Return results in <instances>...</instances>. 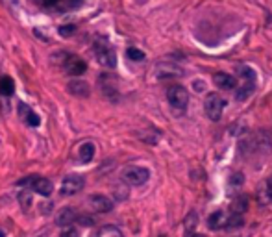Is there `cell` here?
<instances>
[{
	"label": "cell",
	"mask_w": 272,
	"mask_h": 237,
	"mask_svg": "<svg viewBox=\"0 0 272 237\" xmlns=\"http://www.w3.org/2000/svg\"><path fill=\"white\" fill-rule=\"evenodd\" d=\"M87 204H89V208L93 209V211H97V213H109L113 209V202L106 195L89 196Z\"/></svg>",
	"instance_id": "obj_9"
},
{
	"label": "cell",
	"mask_w": 272,
	"mask_h": 237,
	"mask_svg": "<svg viewBox=\"0 0 272 237\" xmlns=\"http://www.w3.org/2000/svg\"><path fill=\"white\" fill-rule=\"evenodd\" d=\"M246 208H248V202H246V198H244V196H237V198L233 200V204H231V211L241 213V215L246 211Z\"/></svg>",
	"instance_id": "obj_19"
},
{
	"label": "cell",
	"mask_w": 272,
	"mask_h": 237,
	"mask_svg": "<svg viewBox=\"0 0 272 237\" xmlns=\"http://www.w3.org/2000/svg\"><path fill=\"white\" fill-rule=\"evenodd\" d=\"M224 98L217 93H210L206 97V102H204V110H206V115L211 118V120H218L222 117V112H224Z\"/></svg>",
	"instance_id": "obj_4"
},
{
	"label": "cell",
	"mask_w": 272,
	"mask_h": 237,
	"mask_svg": "<svg viewBox=\"0 0 272 237\" xmlns=\"http://www.w3.org/2000/svg\"><path fill=\"white\" fill-rule=\"evenodd\" d=\"M230 183L231 185H241V183H243V175H241V173H235V175L231 176Z\"/></svg>",
	"instance_id": "obj_25"
},
{
	"label": "cell",
	"mask_w": 272,
	"mask_h": 237,
	"mask_svg": "<svg viewBox=\"0 0 272 237\" xmlns=\"http://www.w3.org/2000/svg\"><path fill=\"white\" fill-rule=\"evenodd\" d=\"M95 143H91V141H85L80 145L78 148V160L82 161V163H89L93 158H95Z\"/></svg>",
	"instance_id": "obj_13"
},
{
	"label": "cell",
	"mask_w": 272,
	"mask_h": 237,
	"mask_svg": "<svg viewBox=\"0 0 272 237\" xmlns=\"http://www.w3.org/2000/svg\"><path fill=\"white\" fill-rule=\"evenodd\" d=\"M19 185H28L34 193H37V195L41 196H50L52 191H54L52 181H50L49 178H43V176H28V178L19 181Z\"/></svg>",
	"instance_id": "obj_2"
},
{
	"label": "cell",
	"mask_w": 272,
	"mask_h": 237,
	"mask_svg": "<svg viewBox=\"0 0 272 237\" xmlns=\"http://www.w3.org/2000/svg\"><path fill=\"white\" fill-rule=\"evenodd\" d=\"M19 200H21V206L24 209L32 208V204H34V200H32V193H30V191H22L21 195H19Z\"/></svg>",
	"instance_id": "obj_22"
},
{
	"label": "cell",
	"mask_w": 272,
	"mask_h": 237,
	"mask_svg": "<svg viewBox=\"0 0 272 237\" xmlns=\"http://www.w3.org/2000/svg\"><path fill=\"white\" fill-rule=\"evenodd\" d=\"M148 178H150V171L145 167H137V165L124 169V173H122V180L133 187H139L143 183H147Z\"/></svg>",
	"instance_id": "obj_3"
},
{
	"label": "cell",
	"mask_w": 272,
	"mask_h": 237,
	"mask_svg": "<svg viewBox=\"0 0 272 237\" xmlns=\"http://www.w3.org/2000/svg\"><path fill=\"white\" fill-rule=\"evenodd\" d=\"M63 69H65V72L67 74H70V76H80V74H84L85 70H87V63L82 59V58L78 56H65V59H63Z\"/></svg>",
	"instance_id": "obj_7"
},
{
	"label": "cell",
	"mask_w": 272,
	"mask_h": 237,
	"mask_svg": "<svg viewBox=\"0 0 272 237\" xmlns=\"http://www.w3.org/2000/svg\"><path fill=\"white\" fill-rule=\"evenodd\" d=\"M57 34L61 35V37H70V35L76 34V26L74 24H63L57 28Z\"/></svg>",
	"instance_id": "obj_21"
},
{
	"label": "cell",
	"mask_w": 272,
	"mask_h": 237,
	"mask_svg": "<svg viewBox=\"0 0 272 237\" xmlns=\"http://www.w3.org/2000/svg\"><path fill=\"white\" fill-rule=\"evenodd\" d=\"M156 76L158 78H178V76H183V69L180 65L176 63H170V61H163L156 67Z\"/></svg>",
	"instance_id": "obj_8"
},
{
	"label": "cell",
	"mask_w": 272,
	"mask_h": 237,
	"mask_svg": "<svg viewBox=\"0 0 272 237\" xmlns=\"http://www.w3.org/2000/svg\"><path fill=\"white\" fill-rule=\"evenodd\" d=\"M80 4H82V0H69L70 7H76V6H80Z\"/></svg>",
	"instance_id": "obj_31"
},
{
	"label": "cell",
	"mask_w": 272,
	"mask_h": 237,
	"mask_svg": "<svg viewBox=\"0 0 272 237\" xmlns=\"http://www.w3.org/2000/svg\"><path fill=\"white\" fill-rule=\"evenodd\" d=\"M93 50H95V56H97L100 65H104L106 69H115V65H117V54H115L113 47L106 41V39H102V37L95 39Z\"/></svg>",
	"instance_id": "obj_1"
},
{
	"label": "cell",
	"mask_w": 272,
	"mask_h": 237,
	"mask_svg": "<svg viewBox=\"0 0 272 237\" xmlns=\"http://www.w3.org/2000/svg\"><path fill=\"white\" fill-rule=\"evenodd\" d=\"M95 237H124L122 236V232L117 228V226H113V224H106V226H100L97 232V236Z\"/></svg>",
	"instance_id": "obj_16"
},
{
	"label": "cell",
	"mask_w": 272,
	"mask_h": 237,
	"mask_svg": "<svg viewBox=\"0 0 272 237\" xmlns=\"http://www.w3.org/2000/svg\"><path fill=\"white\" fill-rule=\"evenodd\" d=\"M195 226H196V215L191 213L189 219H185V232H195Z\"/></svg>",
	"instance_id": "obj_24"
},
{
	"label": "cell",
	"mask_w": 272,
	"mask_h": 237,
	"mask_svg": "<svg viewBox=\"0 0 272 237\" xmlns=\"http://www.w3.org/2000/svg\"><path fill=\"white\" fill-rule=\"evenodd\" d=\"M167 98L170 106L176 108V110H185L189 104V93L185 87H181V85H172V87H168L167 91Z\"/></svg>",
	"instance_id": "obj_5"
},
{
	"label": "cell",
	"mask_w": 272,
	"mask_h": 237,
	"mask_svg": "<svg viewBox=\"0 0 272 237\" xmlns=\"http://www.w3.org/2000/svg\"><path fill=\"white\" fill-rule=\"evenodd\" d=\"M76 219H78V215L74 213V209L72 208H63L61 211H59V215H57L56 223L59 224V226H69V224H72Z\"/></svg>",
	"instance_id": "obj_15"
},
{
	"label": "cell",
	"mask_w": 272,
	"mask_h": 237,
	"mask_svg": "<svg viewBox=\"0 0 272 237\" xmlns=\"http://www.w3.org/2000/svg\"><path fill=\"white\" fill-rule=\"evenodd\" d=\"M84 185H85L84 176L69 175V176H65V178H63L59 191H61L63 196H70V195H74V193H80V191L84 189Z\"/></svg>",
	"instance_id": "obj_6"
},
{
	"label": "cell",
	"mask_w": 272,
	"mask_h": 237,
	"mask_svg": "<svg viewBox=\"0 0 272 237\" xmlns=\"http://www.w3.org/2000/svg\"><path fill=\"white\" fill-rule=\"evenodd\" d=\"M243 226V215L241 213H235V211H231L230 215L226 217V230H235V228H241Z\"/></svg>",
	"instance_id": "obj_17"
},
{
	"label": "cell",
	"mask_w": 272,
	"mask_h": 237,
	"mask_svg": "<svg viewBox=\"0 0 272 237\" xmlns=\"http://www.w3.org/2000/svg\"><path fill=\"white\" fill-rule=\"evenodd\" d=\"M126 56L130 58L132 61H143V59H145V52L139 49H135V47H130V49L126 50Z\"/></svg>",
	"instance_id": "obj_20"
},
{
	"label": "cell",
	"mask_w": 272,
	"mask_h": 237,
	"mask_svg": "<svg viewBox=\"0 0 272 237\" xmlns=\"http://www.w3.org/2000/svg\"><path fill=\"white\" fill-rule=\"evenodd\" d=\"M67 89H69L70 95H74V97H89V85L85 84L84 80H72V82H69L67 84Z\"/></svg>",
	"instance_id": "obj_12"
},
{
	"label": "cell",
	"mask_w": 272,
	"mask_h": 237,
	"mask_svg": "<svg viewBox=\"0 0 272 237\" xmlns=\"http://www.w3.org/2000/svg\"><path fill=\"white\" fill-rule=\"evenodd\" d=\"M267 189H269V198L272 200V178L269 181H267Z\"/></svg>",
	"instance_id": "obj_30"
},
{
	"label": "cell",
	"mask_w": 272,
	"mask_h": 237,
	"mask_svg": "<svg viewBox=\"0 0 272 237\" xmlns=\"http://www.w3.org/2000/svg\"><path fill=\"white\" fill-rule=\"evenodd\" d=\"M0 237H6V236H4V232H2V230H0Z\"/></svg>",
	"instance_id": "obj_33"
},
{
	"label": "cell",
	"mask_w": 272,
	"mask_h": 237,
	"mask_svg": "<svg viewBox=\"0 0 272 237\" xmlns=\"http://www.w3.org/2000/svg\"><path fill=\"white\" fill-rule=\"evenodd\" d=\"M59 237H78V232L74 230V228H67Z\"/></svg>",
	"instance_id": "obj_28"
},
{
	"label": "cell",
	"mask_w": 272,
	"mask_h": 237,
	"mask_svg": "<svg viewBox=\"0 0 272 237\" xmlns=\"http://www.w3.org/2000/svg\"><path fill=\"white\" fill-rule=\"evenodd\" d=\"M17 110H19V115H21V118H24V122H26L28 126H34V128H35V126L41 124V118H39V115L32 112V110H30V108L26 104L19 102Z\"/></svg>",
	"instance_id": "obj_10"
},
{
	"label": "cell",
	"mask_w": 272,
	"mask_h": 237,
	"mask_svg": "<svg viewBox=\"0 0 272 237\" xmlns=\"http://www.w3.org/2000/svg\"><path fill=\"white\" fill-rule=\"evenodd\" d=\"M185 237H200V236H196L195 232H185Z\"/></svg>",
	"instance_id": "obj_32"
},
{
	"label": "cell",
	"mask_w": 272,
	"mask_h": 237,
	"mask_svg": "<svg viewBox=\"0 0 272 237\" xmlns=\"http://www.w3.org/2000/svg\"><path fill=\"white\" fill-rule=\"evenodd\" d=\"M13 89H15L13 80L9 76H2V80H0V93L9 97V95H13Z\"/></svg>",
	"instance_id": "obj_18"
},
{
	"label": "cell",
	"mask_w": 272,
	"mask_h": 237,
	"mask_svg": "<svg viewBox=\"0 0 272 237\" xmlns=\"http://www.w3.org/2000/svg\"><path fill=\"white\" fill-rule=\"evenodd\" d=\"M193 85L196 87V91H204V89H206V84H204V82H195Z\"/></svg>",
	"instance_id": "obj_29"
},
{
	"label": "cell",
	"mask_w": 272,
	"mask_h": 237,
	"mask_svg": "<svg viewBox=\"0 0 272 237\" xmlns=\"http://www.w3.org/2000/svg\"><path fill=\"white\" fill-rule=\"evenodd\" d=\"M161 237H163V236H161Z\"/></svg>",
	"instance_id": "obj_34"
},
{
	"label": "cell",
	"mask_w": 272,
	"mask_h": 237,
	"mask_svg": "<svg viewBox=\"0 0 272 237\" xmlns=\"http://www.w3.org/2000/svg\"><path fill=\"white\" fill-rule=\"evenodd\" d=\"M213 82H215L217 87H220V89H235L237 87V80L231 76V74H226V72H217L215 78H213Z\"/></svg>",
	"instance_id": "obj_11"
},
{
	"label": "cell",
	"mask_w": 272,
	"mask_h": 237,
	"mask_svg": "<svg viewBox=\"0 0 272 237\" xmlns=\"http://www.w3.org/2000/svg\"><path fill=\"white\" fill-rule=\"evenodd\" d=\"M39 4H43V6H47V7H54L59 4V0H37Z\"/></svg>",
	"instance_id": "obj_27"
},
{
	"label": "cell",
	"mask_w": 272,
	"mask_h": 237,
	"mask_svg": "<svg viewBox=\"0 0 272 237\" xmlns=\"http://www.w3.org/2000/svg\"><path fill=\"white\" fill-rule=\"evenodd\" d=\"M226 213L224 211H215V213H211L210 217H208V226H210L211 230H220V228H224L226 226Z\"/></svg>",
	"instance_id": "obj_14"
},
{
	"label": "cell",
	"mask_w": 272,
	"mask_h": 237,
	"mask_svg": "<svg viewBox=\"0 0 272 237\" xmlns=\"http://www.w3.org/2000/svg\"><path fill=\"white\" fill-rule=\"evenodd\" d=\"M241 76H243V78H250V80H254V70L248 69V67H241Z\"/></svg>",
	"instance_id": "obj_26"
},
{
	"label": "cell",
	"mask_w": 272,
	"mask_h": 237,
	"mask_svg": "<svg viewBox=\"0 0 272 237\" xmlns=\"http://www.w3.org/2000/svg\"><path fill=\"white\" fill-rule=\"evenodd\" d=\"M252 91H254V84L243 85V87H241V89L237 91V98H239V100H244V98H248L252 95Z\"/></svg>",
	"instance_id": "obj_23"
}]
</instances>
